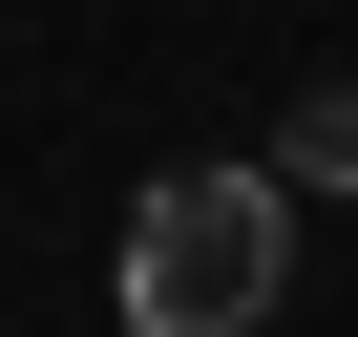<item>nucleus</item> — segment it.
<instances>
[{"label":"nucleus","instance_id":"obj_1","mask_svg":"<svg viewBox=\"0 0 358 337\" xmlns=\"http://www.w3.org/2000/svg\"><path fill=\"white\" fill-rule=\"evenodd\" d=\"M295 295V190H274V148L232 168H148V211H127V337H253Z\"/></svg>","mask_w":358,"mask_h":337},{"label":"nucleus","instance_id":"obj_2","mask_svg":"<svg viewBox=\"0 0 358 337\" xmlns=\"http://www.w3.org/2000/svg\"><path fill=\"white\" fill-rule=\"evenodd\" d=\"M274 190H358V85H295L274 106Z\"/></svg>","mask_w":358,"mask_h":337}]
</instances>
